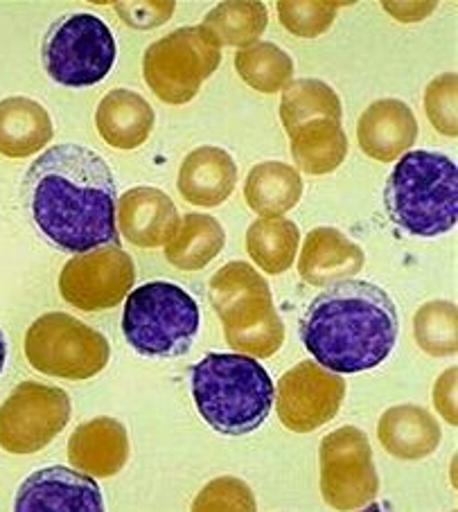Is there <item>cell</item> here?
I'll return each instance as SVG.
<instances>
[{"mask_svg":"<svg viewBox=\"0 0 458 512\" xmlns=\"http://www.w3.org/2000/svg\"><path fill=\"white\" fill-rule=\"evenodd\" d=\"M343 3H298V0H283L278 3V19L287 32L301 39H316L332 28L337 12Z\"/></svg>","mask_w":458,"mask_h":512,"instance_id":"obj_31","label":"cell"},{"mask_svg":"<svg viewBox=\"0 0 458 512\" xmlns=\"http://www.w3.org/2000/svg\"><path fill=\"white\" fill-rule=\"evenodd\" d=\"M190 391L206 425L237 438L267 422L276 386L255 357L215 352L190 368Z\"/></svg>","mask_w":458,"mask_h":512,"instance_id":"obj_3","label":"cell"},{"mask_svg":"<svg viewBox=\"0 0 458 512\" xmlns=\"http://www.w3.org/2000/svg\"><path fill=\"white\" fill-rule=\"evenodd\" d=\"M154 120L152 104L140 93L127 91V88L109 91L95 111V127L104 143L113 149H125V152L147 143Z\"/></svg>","mask_w":458,"mask_h":512,"instance_id":"obj_20","label":"cell"},{"mask_svg":"<svg viewBox=\"0 0 458 512\" xmlns=\"http://www.w3.org/2000/svg\"><path fill=\"white\" fill-rule=\"evenodd\" d=\"M341 116L343 109L337 91L321 79H294L285 86L283 100H280V120L289 136L310 120H341Z\"/></svg>","mask_w":458,"mask_h":512,"instance_id":"obj_27","label":"cell"},{"mask_svg":"<svg viewBox=\"0 0 458 512\" xmlns=\"http://www.w3.org/2000/svg\"><path fill=\"white\" fill-rule=\"evenodd\" d=\"M269 14L264 3H222L210 10L204 28L219 41V46L249 48L267 30Z\"/></svg>","mask_w":458,"mask_h":512,"instance_id":"obj_29","label":"cell"},{"mask_svg":"<svg viewBox=\"0 0 458 512\" xmlns=\"http://www.w3.org/2000/svg\"><path fill=\"white\" fill-rule=\"evenodd\" d=\"M68 461L93 479L116 476L129 461L127 427L116 418H93L68 440Z\"/></svg>","mask_w":458,"mask_h":512,"instance_id":"obj_18","label":"cell"},{"mask_svg":"<svg viewBox=\"0 0 458 512\" xmlns=\"http://www.w3.org/2000/svg\"><path fill=\"white\" fill-rule=\"evenodd\" d=\"M5 359H7V339H5V332L0 330V373H3L5 368Z\"/></svg>","mask_w":458,"mask_h":512,"instance_id":"obj_37","label":"cell"},{"mask_svg":"<svg viewBox=\"0 0 458 512\" xmlns=\"http://www.w3.org/2000/svg\"><path fill=\"white\" fill-rule=\"evenodd\" d=\"M55 127L50 113L30 97H7L0 102V154L7 158H28L46 147Z\"/></svg>","mask_w":458,"mask_h":512,"instance_id":"obj_22","label":"cell"},{"mask_svg":"<svg viewBox=\"0 0 458 512\" xmlns=\"http://www.w3.org/2000/svg\"><path fill=\"white\" fill-rule=\"evenodd\" d=\"M303 197V179L296 167L280 161L255 165L246 176L244 199L260 217H283Z\"/></svg>","mask_w":458,"mask_h":512,"instance_id":"obj_23","label":"cell"},{"mask_svg":"<svg viewBox=\"0 0 458 512\" xmlns=\"http://www.w3.org/2000/svg\"><path fill=\"white\" fill-rule=\"evenodd\" d=\"M237 183L235 158L222 147H197L183 158L179 167L181 197L192 206L215 208L231 197Z\"/></svg>","mask_w":458,"mask_h":512,"instance_id":"obj_19","label":"cell"},{"mask_svg":"<svg viewBox=\"0 0 458 512\" xmlns=\"http://www.w3.org/2000/svg\"><path fill=\"white\" fill-rule=\"evenodd\" d=\"M418 120L407 104L395 97L373 102L357 122L361 152L380 163L398 161L418 140Z\"/></svg>","mask_w":458,"mask_h":512,"instance_id":"obj_16","label":"cell"},{"mask_svg":"<svg viewBox=\"0 0 458 512\" xmlns=\"http://www.w3.org/2000/svg\"><path fill=\"white\" fill-rule=\"evenodd\" d=\"M14 510H104L100 485L93 476L68 470V467H46L30 474L21 483L14 499Z\"/></svg>","mask_w":458,"mask_h":512,"instance_id":"obj_14","label":"cell"},{"mask_svg":"<svg viewBox=\"0 0 458 512\" xmlns=\"http://www.w3.org/2000/svg\"><path fill=\"white\" fill-rule=\"evenodd\" d=\"M289 138H292L294 161L307 174H330L348 156V136L341 127V120H310Z\"/></svg>","mask_w":458,"mask_h":512,"instance_id":"obj_25","label":"cell"},{"mask_svg":"<svg viewBox=\"0 0 458 512\" xmlns=\"http://www.w3.org/2000/svg\"><path fill=\"white\" fill-rule=\"evenodd\" d=\"M400 319L389 291L368 280H341L325 287L301 319V341L316 364L332 373H364L398 343Z\"/></svg>","mask_w":458,"mask_h":512,"instance_id":"obj_2","label":"cell"},{"mask_svg":"<svg viewBox=\"0 0 458 512\" xmlns=\"http://www.w3.org/2000/svg\"><path fill=\"white\" fill-rule=\"evenodd\" d=\"M346 400V382L339 373L316 361H301L280 377L273 406L283 427L294 434H310L337 416Z\"/></svg>","mask_w":458,"mask_h":512,"instance_id":"obj_13","label":"cell"},{"mask_svg":"<svg viewBox=\"0 0 458 512\" xmlns=\"http://www.w3.org/2000/svg\"><path fill=\"white\" fill-rule=\"evenodd\" d=\"M21 194L34 226L59 251L77 255L118 244L116 179L93 149H46L25 172Z\"/></svg>","mask_w":458,"mask_h":512,"instance_id":"obj_1","label":"cell"},{"mask_svg":"<svg viewBox=\"0 0 458 512\" xmlns=\"http://www.w3.org/2000/svg\"><path fill=\"white\" fill-rule=\"evenodd\" d=\"M25 357L43 375L82 382L109 366L111 346L102 332L75 316L50 312L28 328Z\"/></svg>","mask_w":458,"mask_h":512,"instance_id":"obj_9","label":"cell"},{"mask_svg":"<svg viewBox=\"0 0 458 512\" xmlns=\"http://www.w3.org/2000/svg\"><path fill=\"white\" fill-rule=\"evenodd\" d=\"M201 325L199 305L174 282H147L129 291L122 334L147 359H174L192 348Z\"/></svg>","mask_w":458,"mask_h":512,"instance_id":"obj_6","label":"cell"},{"mask_svg":"<svg viewBox=\"0 0 458 512\" xmlns=\"http://www.w3.org/2000/svg\"><path fill=\"white\" fill-rule=\"evenodd\" d=\"M116 222L129 244L138 249H158L172 240L181 217L174 201L163 190L138 185L122 194L116 208Z\"/></svg>","mask_w":458,"mask_h":512,"instance_id":"obj_15","label":"cell"},{"mask_svg":"<svg viewBox=\"0 0 458 512\" xmlns=\"http://www.w3.org/2000/svg\"><path fill=\"white\" fill-rule=\"evenodd\" d=\"M208 296L233 350L267 359L283 346L285 325L273 303L269 282L249 262L224 264L210 278Z\"/></svg>","mask_w":458,"mask_h":512,"instance_id":"obj_5","label":"cell"},{"mask_svg":"<svg viewBox=\"0 0 458 512\" xmlns=\"http://www.w3.org/2000/svg\"><path fill=\"white\" fill-rule=\"evenodd\" d=\"M224 244V226L215 217L190 213L181 219L172 240L165 244V258L181 271H199L222 253Z\"/></svg>","mask_w":458,"mask_h":512,"instance_id":"obj_24","label":"cell"},{"mask_svg":"<svg viewBox=\"0 0 458 512\" xmlns=\"http://www.w3.org/2000/svg\"><path fill=\"white\" fill-rule=\"evenodd\" d=\"M456 377L458 370L456 366L447 368L443 375L438 377V382L434 386V404L443 420H447L449 425L456 427L458 425V413H456Z\"/></svg>","mask_w":458,"mask_h":512,"instance_id":"obj_35","label":"cell"},{"mask_svg":"<svg viewBox=\"0 0 458 512\" xmlns=\"http://www.w3.org/2000/svg\"><path fill=\"white\" fill-rule=\"evenodd\" d=\"M366 253L337 228H314L307 233L298 255V276L312 287H330L364 269Z\"/></svg>","mask_w":458,"mask_h":512,"instance_id":"obj_17","label":"cell"},{"mask_svg":"<svg viewBox=\"0 0 458 512\" xmlns=\"http://www.w3.org/2000/svg\"><path fill=\"white\" fill-rule=\"evenodd\" d=\"M298 244H301V231L283 217H262L246 231V251L269 276H278L292 267Z\"/></svg>","mask_w":458,"mask_h":512,"instance_id":"obj_26","label":"cell"},{"mask_svg":"<svg viewBox=\"0 0 458 512\" xmlns=\"http://www.w3.org/2000/svg\"><path fill=\"white\" fill-rule=\"evenodd\" d=\"M386 213L402 231L436 237L458 222V167L440 152L404 154L384 188Z\"/></svg>","mask_w":458,"mask_h":512,"instance_id":"obj_4","label":"cell"},{"mask_svg":"<svg viewBox=\"0 0 458 512\" xmlns=\"http://www.w3.org/2000/svg\"><path fill=\"white\" fill-rule=\"evenodd\" d=\"M235 68L246 86L264 95L283 91L294 77V59L269 41H258L249 48H242L235 55Z\"/></svg>","mask_w":458,"mask_h":512,"instance_id":"obj_28","label":"cell"},{"mask_svg":"<svg viewBox=\"0 0 458 512\" xmlns=\"http://www.w3.org/2000/svg\"><path fill=\"white\" fill-rule=\"evenodd\" d=\"M458 75L445 73L431 79L425 91V111L431 125L443 136H458Z\"/></svg>","mask_w":458,"mask_h":512,"instance_id":"obj_32","label":"cell"},{"mask_svg":"<svg viewBox=\"0 0 458 512\" xmlns=\"http://www.w3.org/2000/svg\"><path fill=\"white\" fill-rule=\"evenodd\" d=\"M222 64V46L204 25L174 30L145 50L143 75L158 100L172 107L199 95L206 79Z\"/></svg>","mask_w":458,"mask_h":512,"instance_id":"obj_7","label":"cell"},{"mask_svg":"<svg viewBox=\"0 0 458 512\" xmlns=\"http://www.w3.org/2000/svg\"><path fill=\"white\" fill-rule=\"evenodd\" d=\"M377 436L391 456L400 461H420L436 452L443 431L427 409L416 404H398L382 413Z\"/></svg>","mask_w":458,"mask_h":512,"instance_id":"obj_21","label":"cell"},{"mask_svg":"<svg viewBox=\"0 0 458 512\" xmlns=\"http://www.w3.org/2000/svg\"><path fill=\"white\" fill-rule=\"evenodd\" d=\"M116 39L93 14H66L43 37L41 61L52 82L68 88L100 84L116 64Z\"/></svg>","mask_w":458,"mask_h":512,"instance_id":"obj_8","label":"cell"},{"mask_svg":"<svg viewBox=\"0 0 458 512\" xmlns=\"http://www.w3.org/2000/svg\"><path fill=\"white\" fill-rule=\"evenodd\" d=\"M384 10L398 21L416 23L436 10L438 3H382Z\"/></svg>","mask_w":458,"mask_h":512,"instance_id":"obj_36","label":"cell"},{"mask_svg":"<svg viewBox=\"0 0 458 512\" xmlns=\"http://www.w3.org/2000/svg\"><path fill=\"white\" fill-rule=\"evenodd\" d=\"M136 264L118 244H104L70 258L59 273V294L82 312L118 307L134 287Z\"/></svg>","mask_w":458,"mask_h":512,"instance_id":"obj_12","label":"cell"},{"mask_svg":"<svg viewBox=\"0 0 458 512\" xmlns=\"http://www.w3.org/2000/svg\"><path fill=\"white\" fill-rule=\"evenodd\" d=\"M456 303L449 300H431L416 312L413 319V337L418 346L431 357L456 355Z\"/></svg>","mask_w":458,"mask_h":512,"instance_id":"obj_30","label":"cell"},{"mask_svg":"<svg viewBox=\"0 0 458 512\" xmlns=\"http://www.w3.org/2000/svg\"><path fill=\"white\" fill-rule=\"evenodd\" d=\"M73 404L66 391L23 382L0 404V447L28 456L48 447L66 429Z\"/></svg>","mask_w":458,"mask_h":512,"instance_id":"obj_11","label":"cell"},{"mask_svg":"<svg viewBox=\"0 0 458 512\" xmlns=\"http://www.w3.org/2000/svg\"><path fill=\"white\" fill-rule=\"evenodd\" d=\"M116 5V12L120 14V19L125 21L131 28L138 30H152L158 28V25L165 23L170 16L174 14L176 3H113Z\"/></svg>","mask_w":458,"mask_h":512,"instance_id":"obj_34","label":"cell"},{"mask_svg":"<svg viewBox=\"0 0 458 512\" xmlns=\"http://www.w3.org/2000/svg\"><path fill=\"white\" fill-rule=\"evenodd\" d=\"M321 494L337 510L368 508L380 494V474L375 470L368 436L357 427L330 431L319 447Z\"/></svg>","mask_w":458,"mask_h":512,"instance_id":"obj_10","label":"cell"},{"mask_svg":"<svg viewBox=\"0 0 458 512\" xmlns=\"http://www.w3.org/2000/svg\"><path fill=\"white\" fill-rule=\"evenodd\" d=\"M192 510H255V497L244 481L222 476L199 492Z\"/></svg>","mask_w":458,"mask_h":512,"instance_id":"obj_33","label":"cell"}]
</instances>
